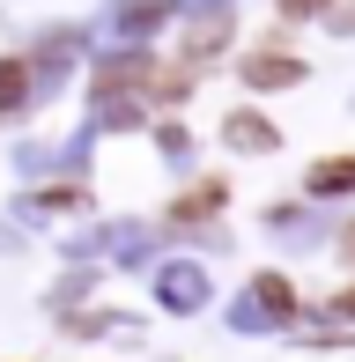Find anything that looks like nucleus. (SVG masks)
<instances>
[{"label":"nucleus","mask_w":355,"mask_h":362,"mask_svg":"<svg viewBox=\"0 0 355 362\" xmlns=\"http://www.w3.org/2000/svg\"><path fill=\"white\" fill-rule=\"evenodd\" d=\"M222 141L245 148V156H274V148H281V134H274L260 111H230V119H222Z\"/></svg>","instance_id":"f257e3e1"},{"label":"nucleus","mask_w":355,"mask_h":362,"mask_svg":"<svg viewBox=\"0 0 355 362\" xmlns=\"http://www.w3.org/2000/svg\"><path fill=\"white\" fill-rule=\"evenodd\" d=\"M237 74H245V89H296V81H303V59H281V52H252Z\"/></svg>","instance_id":"f03ea898"},{"label":"nucleus","mask_w":355,"mask_h":362,"mask_svg":"<svg viewBox=\"0 0 355 362\" xmlns=\"http://www.w3.org/2000/svg\"><path fill=\"white\" fill-rule=\"evenodd\" d=\"M215 207H222V177H200V185H185L170 200V222H207Z\"/></svg>","instance_id":"7ed1b4c3"},{"label":"nucleus","mask_w":355,"mask_h":362,"mask_svg":"<svg viewBox=\"0 0 355 362\" xmlns=\"http://www.w3.org/2000/svg\"><path fill=\"white\" fill-rule=\"evenodd\" d=\"M23 104H30V67L23 59H0V119H15Z\"/></svg>","instance_id":"20e7f679"},{"label":"nucleus","mask_w":355,"mask_h":362,"mask_svg":"<svg viewBox=\"0 0 355 362\" xmlns=\"http://www.w3.org/2000/svg\"><path fill=\"white\" fill-rule=\"evenodd\" d=\"M303 185H311L318 200H326V192H355V156H333V163H318V170L303 177Z\"/></svg>","instance_id":"39448f33"},{"label":"nucleus","mask_w":355,"mask_h":362,"mask_svg":"<svg viewBox=\"0 0 355 362\" xmlns=\"http://www.w3.org/2000/svg\"><path fill=\"white\" fill-rule=\"evenodd\" d=\"M260 303L267 310H296V288H289L281 274H260Z\"/></svg>","instance_id":"423d86ee"},{"label":"nucleus","mask_w":355,"mask_h":362,"mask_svg":"<svg viewBox=\"0 0 355 362\" xmlns=\"http://www.w3.org/2000/svg\"><path fill=\"white\" fill-rule=\"evenodd\" d=\"M281 8H289V15H318L326 0H281Z\"/></svg>","instance_id":"0eeeda50"},{"label":"nucleus","mask_w":355,"mask_h":362,"mask_svg":"<svg viewBox=\"0 0 355 362\" xmlns=\"http://www.w3.org/2000/svg\"><path fill=\"white\" fill-rule=\"evenodd\" d=\"M333 310H341V318H355V288H341V296H333Z\"/></svg>","instance_id":"6e6552de"},{"label":"nucleus","mask_w":355,"mask_h":362,"mask_svg":"<svg viewBox=\"0 0 355 362\" xmlns=\"http://www.w3.org/2000/svg\"><path fill=\"white\" fill-rule=\"evenodd\" d=\"M341 259H348V267H355V222L341 229Z\"/></svg>","instance_id":"1a4fd4ad"}]
</instances>
